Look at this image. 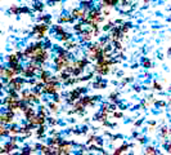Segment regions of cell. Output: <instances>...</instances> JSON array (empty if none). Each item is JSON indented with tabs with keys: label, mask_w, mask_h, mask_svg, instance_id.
Masks as SVG:
<instances>
[{
	"label": "cell",
	"mask_w": 171,
	"mask_h": 155,
	"mask_svg": "<svg viewBox=\"0 0 171 155\" xmlns=\"http://www.w3.org/2000/svg\"><path fill=\"white\" fill-rule=\"evenodd\" d=\"M103 56V52H102V45L100 44H95V45H91L88 51V58L90 59H98L99 57Z\"/></svg>",
	"instance_id": "1"
},
{
	"label": "cell",
	"mask_w": 171,
	"mask_h": 155,
	"mask_svg": "<svg viewBox=\"0 0 171 155\" xmlns=\"http://www.w3.org/2000/svg\"><path fill=\"white\" fill-rule=\"evenodd\" d=\"M16 76V74L12 71L10 67H0V78L5 79V80H10Z\"/></svg>",
	"instance_id": "2"
},
{
	"label": "cell",
	"mask_w": 171,
	"mask_h": 155,
	"mask_svg": "<svg viewBox=\"0 0 171 155\" xmlns=\"http://www.w3.org/2000/svg\"><path fill=\"white\" fill-rule=\"evenodd\" d=\"M46 30H48V25L46 23L38 25V26H35V29H33V34H36V37H38V39H41V37L45 35Z\"/></svg>",
	"instance_id": "3"
},
{
	"label": "cell",
	"mask_w": 171,
	"mask_h": 155,
	"mask_svg": "<svg viewBox=\"0 0 171 155\" xmlns=\"http://www.w3.org/2000/svg\"><path fill=\"white\" fill-rule=\"evenodd\" d=\"M111 70V65H107V63H98L95 67V71L99 75H107Z\"/></svg>",
	"instance_id": "4"
},
{
	"label": "cell",
	"mask_w": 171,
	"mask_h": 155,
	"mask_svg": "<svg viewBox=\"0 0 171 155\" xmlns=\"http://www.w3.org/2000/svg\"><path fill=\"white\" fill-rule=\"evenodd\" d=\"M28 123L31 124L32 127H38V125H43L44 123H45V118L41 115H38V116H33V118L31 119H28Z\"/></svg>",
	"instance_id": "5"
},
{
	"label": "cell",
	"mask_w": 171,
	"mask_h": 155,
	"mask_svg": "<svg viewBox=\"0 0 171 155\" xmlns=\"http://www.w3.org/2000/svg\"><path fill=\"white\" fill-rule=\"evenodd\" d=\"M84 90H85V89H75L73 92H71V93H70V100H68V102H70V103H73L75 101H77Z\"/></svg>",
	"instance_id": "6"
},
{
	"label": "cell",
	"mask_w": 171,
	"mask_h": 155,
	"mask_svg": "<svg viewBox=\"0 0 171 155\" xmlns=\"http://www.w3.org/2000/svg\"><path fill=\"white\" fill-rule=\"evenodd\" d=\"M23 111H25V115H26V118H27V119H31V118H33V116L36 115L35 110L31 109V107H26Z\"/></svg>",
	"instance_id": "7"
},
{
	"label": "cell",
	"mask_w": 171,
	"mask_h": 155,
	"mask_svg": "<svg viewBox=\"0 0 171 155\" xmlns=\"http://www.w3.org/2000/svg\"><path fill=\"white\" fill-rule=\"evenodd\" d=\"M73 20H75V18L72 17V14L71 16H62V17H59V22H61V23H63V22H73Z\"/></svg>",
	"instance_id": "8"
},
{
	"label": "cell",
	"mask_w": 171,
	"mask_h": 155,
	"mask_svg": "<svg viewBox=\"0 0 171 155\" xmlns=\"http://www.w3.org/2000/svg\"><path fill=\"white\" fill-rule=\"evenodd\" d=\"M88 62H89V59H88V58H84V59H80V61H77V62L75 63V66L81 67V69H84V67H86Z\"/></svg>",
	"instance_id": "9"
},
{
	"label": "cell",
	"mask_w": 171,
	"mask_h": 155,
	"mask_svg": "<svg viewBox=\"0 0 171 155\" xmlns=\"http://www.w3.org/2000/svg\"><path fill=\"white\" fill-rule=\"evenodd\" d=\"M117 1L118 0H102V3H103L104 7H113V5L117 4Z\"/></svg>",
	"instance_id": "10"
},
{
	"label": "cell",
	"mask_w": 171,
	"mask_h": 155,
	"mask_svg": "<svg viewBox=\"0 0 171 155\" xmlns=\"http://www.w3.org/2000/svg\"><path fill=\"white\" fill-rule=\"evenodd\" d=\"M18 59H19V57L17 54H10L8 57V62H9V65L10 63H18Z\"/></svg>",
	"instance_id": "11"
},
{
	"label": "cell",
	"mask_w": 171,
	"mask_h": 155,
	"mask_svg": "<svg viewBox=\"0 0 171 155\" xmlns=\"http://www.w3.org/2000/svg\"><path fill=\"white\" fill-rule=\"evenodd\" d=\"M84 105L81 103V102H77V103H75V111H79V112H82L84 110Z\"/></svg>",
	"instance_id": "12"
},
{
	"label": "cell",
	"mask_w": 171,
	"mask_h": 155,
	"mask_svg": "<svg viewBox=\"0 0 171 155\" xmlns=\"http://www.w3.org/2000/svg\"><path fill=\"white\" fill-rule=\"evenodd\" d=\"M19 8H18V7L17 5H12V7H10V9H9V13H13V14H18V13H19Z\"/></svg>",
	"instance_id": "13"
},
{
	"label": "cell",
	"mask_w": 171,
	"mask_h": 155,
	"mask_svg": "<svg viewBox=\"0 0 171 155\" xmlns=\"http://www.w3.org/2000/svg\"><path fill=\"white\" fill-rule=\"evenodd\" d=\"M33 9H35V10H39V12H41V10L44 9V5L41 4V3H35V4H33Z\"/></svg>",
	"instance_id": "14"
},
{
	"label": "cell",
	"mask_w": 171,
	"mask_h": 155,
	"mask_svg": "<svg viewBox=\"0 0 171 155\" xmlns=\"http://www.w3.org/2000/svg\"><path fill=\"white\" fill-rule=\"evenodd\" d=\"M19 133V129H18L17 127H12L9 129V134H12V136H16V134H18Z\"/></svg>",
	"instance_id": "15"
},
{
	"label": "cell",
	"mask_w": 171,
	"mask_h": 155,
	"mask_svg": "<svg viewBox=\"0 0 171 155\" xmlns=\"http://www.w3.org/2000/svg\"><path fill=\"white\" fill-rule=\"evenodd\" d=\"M127 147H129L127 145H124V146H121L120 149H117L116 151H114V154H121V153H124V151H125L126 149H127Z\"/></svg>",
	"instance_id": "16"
},
{
	"label": "cell",
	"mask_w": 171,
	"mask_h": 155,
	"mask_svg": "<svg viewBox=\"0 0 171 155\" xmlns=\"http://www.w3.org/2000/svg\"><path fill=\"white\" fill-rule=\"evenodd\" d=\"M55 32L59 34V35H62V34H64V30H63L62 26H57V27H55Z\"/></svg>",
	"instance_id": "17"
},
{
	"label": "cell",
	"mask_w": 171,
	"mask_h": 155,
	"mask_svg": "<svg viewBox=\"0 0 171 155\" xmlns=\"http://www.w3.org/2000/svg\"><path fill=\"white\" fill-rule=\"evenodd\" d=\"M44 132H45V128H44L43 125H40V128L38 129V136H39V137H41V136L44 134Z\"/></svg>",
	"instance_id": "18"
},
{
	"label": "cell",
	"mask_w": 171,
	"mask_h": 155,
	"mask_svg": "<svg viewBox=\"0 0 171 155\" xmlns=\"http://www.w3.org/2000/svg\"><path fill=\"white\" fill-rule=\"evenodd\" d=\"M143 66L147 67V69H148V67H151V61H149V59H147V58H144L143 59Z\"/></svg>",
	"instance_id": "19"
},
{
	"label": "cell",
	"mask_w": 171,
	"mask_h": 155,
	"mask_svg": "<svg viewBox=\"0 0 171 155\" xmlns=\"http://www.w3.org/2000/svg\"><path fill=\"white\" fill-rule=\"evenodd\" d=\"M129 27H130V25H129V23H125V25H124V26H122V27L120 29V30H121V31L124 32V34H125V32H127Z\"/></svg>",
	"instance_id": "20"
},
{
	"label": "cell",
	"mask_w": 171,
	"mask_h": 155,
	"mask_svg": "<svg viewBox=\"0 0 171 155\" xmlns=\"http://www.w3.org/2000/svg\"><path fill=\"white\" fill-rule=\"evenodd\" d=\"M94 87H95V88H104V87H106V83H102V81H100V83H95Z\"/></svg>",
	"instance_id": "21"
},
{
	"label": "cell",
	"mask_w": 171,
	"mask_h": 155,
	"mask_svg": "<svg viewBox=\"0 0 171 155\" xmlns=\"http://www.w3.org/2000/svg\"><path fill=\"white\" fill-rule=\"evenodd\" d=\"M75 30H76L77 32H82V31H84L82 25H76V26H75Z\"/></svg>",
	"instance_id": "22"
},
{
	"label": "cell",
	"mask_w": 171,
	"mask_h": 155,
	"mask_svg": "<svg viewBox=\"0 0 171 155\" xmlns=\"http://www.w3.org/2000/svg\"><path fill=\"white\" fill-rule=\"evenodd\" d=\"M146 153H147V154H156V151H154L153 147H147Z\"/></svg>",
	"instance_id": "23"
},
{
	"label": "cell",
	"mask_w": 171,
	"mask_h": 155,
	"mask_svg": "<svg viewBox=\"0 0 171 155\" xmlns=\"http://www.w3.org/2000/svg\"><path fill=\"white\" fill-rule=\"evenodd\" d=\"M62 40H64V41H67V40H70V35H67V34L64 32V34H62Z\"/></svg>",
	"instance_id": "24"
},
{
	"label": "cell",
	"mask_w": 171,
	"mask_h": 155,
	"mask_svg": "<svg viewBox=\"0 0 171 155\" xmlns=\"http://www.w3.org/2000/svg\"><path fill=\"white\" fill-rule=\"evenodd\" d=\"M153 88H154V89H157V90H159V89H161V88H162V87H161V85H159V84H158V83H157V81H154V83H153Z\"/></svg>",
	"instance_id": "25"
},
{
	"label": "cell",
	"mask_w": 171,
	"mask_h": 155,
	"mask_svg": "<svg viewBox=\"0 0 171 155\" xmlns=\"http://www.w3.org/2000/svg\"><path fill=\"white\" fill-rule=\"evenodd\" d=\"M89 7H90V3H88V1H84V3H82V8H84V9H88Z\"/></svg>",
	"instance_id": "26"
},
{
	"label": "cell",
	"mask_w": 171,
	"mask_h": 155,
	"mask_svg": "<svg viewBox=\"0 0 171 155\" xmlns=\"http://www.w3.org/2000/svg\"><path fill=\"white\" fill-rule=\"evenodd\" d=\"M75 43H67V45H66V48L67 49H71V48H73V47H75Z\"/></svg>",
	"instance_id": "27"
},
{
	"label": "cell",
	"mask_w": 171,
	"mask_h": 155,
	"mask_svg": "<svg viewBox=\"0 0 171 155\" xmlns=\"http://www.w3.org/2000/svg\"><path fill=\"white\" fill-rule=\"evenodd\" d=\"M19 13H28V8H21V10H19Z\"/></svg>",
	"instance_id": "28"
},
{
	"label": "cell",
	"mask_w": 171,
	"mask_h": 155,
	"mask_svg": "<svg viewBox=\"0 0 171 155\" xmlns=\"http://www.w3.org/2000/svg\"><path fill=\"white\" fill-rule=\"evenodd\" d=\"M50 107H51V110H53V111H57V105H55V103H51Z\"/></svg>",
	"instance_id": "29"
},
{
	"label": "cell",
	"mask_w": 171,
	"mask_h": 155,
	"mask_svg": "<svg viewBox=\"0 0 171 155\" xmlns=\"http://www.w3.org/2000/svg\"><path fill=\"white\" fill-rule=\"evenodd\" d=\"M162 136H163V137H166V136H167V129H166V128H163V129H162Z\"/></svg>",
	"instance_id": "30"
},
{
	"label": "cell",
	"mask_w": 171,
	"mask_h": 155,
	"mask_svg": "<svg viewBox=\"0 0 171 155\" xmlns=\"http://www.w3.org/2000/svg\"><path fill=\"white\" fill-rule=\"evenodd\" d=\"M116 97H117V93H112V96H111V100H116Z\"/></svg>",
	"instance_id": "31"
},
{
	"label": "cell",
	"mask_w": 171,
	"mask_h": 155,
	"mask_svg": "<svg viewBox=\"0 0 171 155\" xmlns=\"http://www.w3.org/2000/svg\"><path fill=\"white\" fill-rule=\"evenodd\" d=\"M114 116H116V118H120L121 114H120V112H116V114H114Z\"/></svg>",
	"instance_id": "32"
},
{
	"label": "cell",
	"mask_w": 171,
	"mask_h": 155,
	"mask_svg": "<svg viewBox=\"0 0 171 155\" xmlns=\"http://www.w3.org/2000/svg\"><path fill=\"white\" fill-rule=\"evenodd\" d=\"M167 151H169V153H171V145L167 146Z\"/></svg>",
	"instance_id": "33"
},
{
	"label": "cell",
	"mask_w": 171,
	"mask_h": 155,
	"mask_svg": "<svg viewBox=\"0 0 171 155\" xmlns=\"http://www.w3.org/2000/svg\"><path fill=\"white\" fill-rule=\"evenodd\" d=\"M169 53H170V54H171V48H170V49H169Z\"/></svg>",
	"instance_id": "34"
},
{
	"label": "cell",
	"mask_w": 171,
	"mask_h": 155,
	"mask_svg": "<svg viewBox=\"0 0 171 155\" xmlns=\"http://www.w3.org/2000/svg\"><path fill=\"white\" fill-rule=\"evenodd\" d=\"M54 1H62V0H54Z\"/></svg>",
	"instance_id": "35"
}]
</instances>
